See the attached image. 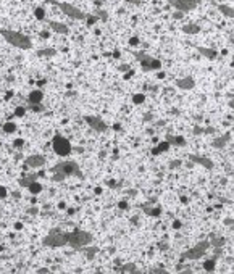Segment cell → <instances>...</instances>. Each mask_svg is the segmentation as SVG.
Returning <instances> with one entry per match:
<instances>
[{
    "mask_svg": "<svg viewBox=\"0 0 234 274\" xmlns=\"http://www.w3.org/2000/svg\"><path fill=\"white\" fill-rule=\"evenodd\" d=\"M161 63L158 62V60H150V63H149V68L150 70H160Z\"/></svg>",
    "mask_w": 234,
    "mask_h": 274,
    "instance_id": "obj_17",
    "label": "cell"
},
{
    "mask_svg": "<svg viewBox=\"0 0 234 274\" xmlns=\"http://www.w3.org/2000/svg\"><path fill=\"white\" fill-rule=\"evenodd\" d=\"M94 23H95V18H89V20H87V24L89 26H92Z\"/></svg>",
    "mask_w": 234,
    "mask_h": 274,
    "instance_id": "obj_29",
    "label": "cell"
},
{
    "mask_svg": "<svg viewBox=\"0 0 234 274\" xmlns=\"http://www.w3.org/2000/svg\"><path fill=\"white\" fill-rule=\"evenodd\" d=\"M203 268H205L207 271H212L215 268V260H207V261L203 263Z\"/></svg>",
    "mask_w": 234,
    "mask_h": 274,
    "instance_id": "obj_19",
    "label": "cell"
},
{
    "mask_svg": "<svg viewBox=\"0 0 234 274\" xmlns=\"http://www.w3.org/2000/svg\"><path fill=\"white\" fill-rule=\"evenodd\" d=\"M231 106H234V102H231Z\"/></svg>",
    "mask_w": 234,
    "mask_h": 274,
    "instance_id": "obj_36",
    "label": "cell"
},
{
    "mask_svg": "<svg viewBox=\"0 0 234 274\" xmlns=\"http://www.w3.org/2000/svg\"><path fill=\"white\" fill-rule=\"evenodd\" d=\"M28 189H29V192L33 193V195H36V193H39V192L42 190V185L39 184V182H33V184L29 185Z\"/></svg>",
    "mask_w": 234,
    "mask_h": 274,
    "instance_id": "obj_12",
    "label": "cell"
},
{
    "mask_svg": "<svg viewBox=\"0 0 234 274\" xmlns=\"http://www.w3.org/2000/svg\"><path fill=\"white\" fill-rule=\"evenodd\" d=\"M168 148H170V143H168V142H161L160 145H158V147H155V148H153V150H152V153H153V155H157V153H161V152L168 150Z\"/></svg>",
    "mask_w": 234,
    "mask_h": 274,
    "instance_id": "obj_11",
    "label": "cell"
},
{
    "mask_svg": "<svg viewBox=\"0 0 234 274\" xmlns=\"http://www.w3.org/2000/svg\"><path fill=\"white\" fill-rule=\"evenodd\" d=\"M129 44H131V45H137V44H139V39H137V37H131V39H129Z\"/></svg>",
    "mask_w": 234,
    "mask_h": 274,
    "instance_id": "obj_24",
    "label": "cell"
},
{
    "mask_svg": "<svg viewBox=\"0 0 234 274\" xmlns=\"http://www.w3.org/2000/svg\"><path fill=\"white\" fill-rule=\"evenodd\" d=\"M191 158H192V161H197V163L203 164L205 168H213V163H212L210 160H207V158H199V156H191Z\"/></svg>",
    "mask_w": 234,
    "mask_h": 274,
    "instance_id": "obj_10",
    "label": "cell"
},
{
    "mask_svg": "<svg viewBox=\"0 0 234 274\" xmlns=\"http://www.w3.org/2000/svg\"><path fill=\"white\" fill-rule=\"evenodd\" d=\"M37 177H39V174H31V176H26V177H23V179L20 181V184L23 185V187H29L33 182H36V181H37Z\"/></svg>",
    "mask_w": 234,
    "mask_h": 274,
    "instance_id": "obj_9",
    "label": "cell"
},
{
    "mask_svg": "<svg viewBox=\"0 0 234 274\" xmlns=\"http://www.w3.org/2000/svg\"><path fill=\"white\" fill-rule=\"evenodd\" d=\"M207 247H208V242H202V244H199L197 247H194V248H191L189 252H186L182 258H189V260H197V258H200L202 255L205 253Z\"/></svg>",
    "mask_w": 234,
    "mask_h": 274,
    "instance_id": "obj_5",
    "label": "cell"
},
{
    "mask_svg": "<svg viewBox=\"0 0 234 274\" xmlns=\"http://www.w3.org/2000/svg\"><path fill=\"white\" fill-rule=\"evenodd\" d=\"M34 16H36L37 20H44L45 18V10L42 8V7H37V8L34 10Z\"/></svg>",
    "mask_w": 234,
    "mask_h": 274,
    "instance_id": "obj_14",
    "label": "cell"
},
{
    "mask_svg": "<svg viewBox=\"0 0 234 274\" xmlns=\"http://www.w3.org/2000/svg\"><path fill=\"white\" fill-rule=\"evenodd\" d=\"M95 252H97V248H95V247L89 248V250H87V258H92V256L95 255Z\"/></svg>",
    "mask_w": 234,
    "mask_h": 274,
    "instance_id": "obj_23",
    "label": "cell"
},
{
    "mask_svg": "<svg viewBox=\"0 0 234 274\" xmlns=\"http://www.w3.org/2000/svg\"><path fill=\"white\" fill-rule=\"evenodd\" d=\"M52 147H54L55 153L60 156H68L71 153V143L63 135H55L52 140Z\"/></svg>",
    "mask_w": 234,
    "mask_h": 274,
    "instance_id": "obj_3",
    "label": "cell"
},
{
    "mask_svg": "<svg viewBox=\"0 0 234 274\" xmlns=\"http://www.w3.org/2000/svg\"><path fill=\"white\" fill-rule=\"evenodd\" d=\"M173 226H174V227H176V229H178V227H181V223H178V221H176V223H174V224H173Z\"/></svg>",
    "mask_w": 234,
    "mask_h": 274,
    "instance_id": "obj_34",
    "label": "cell"
},
{
    "mask_svg": "<svg viewBox=\"0 0 234 274\" xmlns=\"http://www.w3.org/2000/svg\"><path fill=\"white\" fill-rule=\"evenodd\" d=\"M44 245L47 247H52V248H58V247H63L68 244V240H66V234H63L60 229H52L50 231V234L47 235V237H44Z\"/></svg>",
    "mask_w": 234,
    "mask_h": 274,
    "instance_id": "obj_2",
    "label": "cell"
},
{
    "mask_svg": "<svg viewBox=\"0 0 234 274\" xmlns=\"http://www.w3.org/2000/svg\"><path fill=\"white\" fill-rule=\"evenodd\" d=\"M65 174H62V173H55V176H54V181H55V182H60V181H63V179H65Z\"/></svg>",
    "mask_w": 234,
    "mask_h": 274,
    "instance_id": "obj_21",
    "label": "cell"
},
{
    "mask_svg": "<svg viewBox=\"0 0 234 274\" xmlns=\"http://www.w3.org/2000/svg\"><path fill=\"white\" fill-rule=\"evenodd\" d=\"M15 145H16V147H21V145H23V140H21V139L15 140Z\"/></svg>",
    "mask_w": 234,
    "mask_h": 274,
    "instance_id": "obj_31",
    "label": "cell"
},
{
    "mask_svg": "<svg viewBox=\"0 0 234 274\" xmlns=\"http://www.w3.org/2000/svg\"><path fill=\"white\" fill-rule=\"evenodd\" d=\"M155 273L157 274H170V273H166V271H163V269H157Z\"/></svg>",
    "mask_w": 234,
    "mask_h": 274,
    "instance_id": "obj_32",
    "label": "cell"
},
{
    "mask_svg": "<svg viewBox=\"0 0 234 274\" xmlns=\"http://www.w3.org/2000/svg\"><path fill=\"white\" fill-rule=\"evenodd\" d=\"M123 269H124V271H134V265H126Z\"/></svg>",
    "mask_w": 234,
    "mask_h": 274,
    "instance_id": "obj_27",
    "label": "cell"
},
{
    "mask_svg": "<svg viewBox=\"0 0 234 274\" xmlns=\"http://www.w3.org/2000/svg\"><path fill=\"white\" fill-rule=\"evenodd\" d=\"M15 113H16V116H23V115H24V108H21V106H20V108H16Z\"/></svg>",
    "mask_w": 234,
    "mask_h": 274,
    "instance_id": "obj_25",
    "label": "cell"
},
{
    "mask_svg": "<svg viewBox=\"0 0 234 274\" xmlns=\"http://www.w3.org/2000/svg\"><path fill=\"white\" fill-rule=\"evenodd\" d=\"M147 213H149V214H152V216H157V214H160V213H161V210H160V208H155V210H147Z\"/></svg>",
    "mask_w": 234,
    "mask_h": 274,
    "instance_id": "obj_22",
    "label": "cell"
},
{
    "mask_svg": "<svg viewBox=\"0 0 234 274\" xmlns=\"http://www.w3.org/2000/svg\"><path fill=\"white\" fill-rule=\"evenodd\" d=\"M44 163L45 158L42 155H31L26 158V164L31 166V168H41V166H44Z\"/></svg>",
    "mask_w": 234,
    "mask_h": 274,
    "instance_id": "obj_7",
    "label": "cell"
},
{
    "mask_svg": "<svg viewBox=\"0 0 234 274\" xmlns=\"http://www.w3.org/2000/svg\"><path fill=\"white\" fill-rule=\"evenodd\" d=\"M228 139H229L228 135H225V137H221V139H216V140L213 142V145H215V147H223V145H225V142H226Z\"/></svg>",
    "mask_w": 234,
    "mask_h": 274,
    "instance_id": "obj_18",
    "label": "cell"
},
{
    "mask_svg": "<svg viewBox=\"0 0 234 274\" xmlns=\"http://www.w3.org/2000/svg\"><path fill=\"white\" fill-rule=\"evenodd\" d=\"M178 164H179V161H173V163H171V168H174V166H178Z\"/></svg>",
    "mask_w": 234,
    "mask_h": 274,
    "instance_id": "obj_33",
    "label": "cell"
},
{
    "mask_svg": "<svg viewBox=\"0 0 234 274\" xmlns=\"http://www.w3.org/2000/svg\"><path fill=\"white\" fill-rule=\"evenodd\" d=\"M168 143H174V145H186L184 137H168Z\"/></svg>",
    "mask_w": 234,
    "mask_h": 274,
    "instance_id": "obj_13",
    "label": "cell"
},
{
    "mask_svg": "<svg viewBox=\"0 0 234 274\" xmlns=\"http://www.w3.org/2000/svg\"><path fill=\"white\" fill-rule=\"evenodd\" d=\"M0 197H7V189L0 185Z\"/></svg>",
    "mask_w": 234,
    "mask_h": 274,
    "instance_id": "obj_26",
    "label": "cell"
},
{
    "mask_svg": "<svg viewBox=\"0 0 234 274\" xmlns=\"http://www.w3.org/2000/svg\"><path fill=\"white\" fill-rule=\"evenodd\" d=\"M3 131L5 132H13V131H16V124H13V123H7V124H3Z\"/></svg>",
    "mask_w": 234,
    "mask_h": 274,
    "instance_id": "obj_15",
    "label": "cell"
},
{
    "mask_svg": "<svg viewBox=\"0 0 234 274\" xmlns=\"http://www.w3.org/2000/svg\"><path fill=\"white\" fill-rule=\"evenodd\" d=\"M129 274H142V273H139V271H134V273H129Z\"/></svg>",
    "mask_w": 234,
    "mask_h": 274,
    "instance_id": "obj_35",
    "label": "cell"
},
{
    "mask_svg": "<svg viewBox=\"0 0 234 274\" xmlns=\"http://www.w3.org/2000/svg\"><path fill=\"white\" fill-rule=\"evenodd\" d=\"M126 206H128L126 202H121V203H119V208H121V210H126Z\"/></svg>",
    "mask_w": 234,
    "mask_h": 274,
    "instance_id": "obj_30",
    "label": "cell"
},
{
    "mask_svg": "<svg viewBox=\"0 0 234 274\" xmlns=\"http://www.w3.org/2000/svg\"><path fill=\"white\" fill-rule=\"evenodd\" d=\"M55 173H62L65 176H81V171H79L78 164L74 161H63V163H58L54 168Z\"/></svg>",
    "mask_w": 234,
    "mask_h": 274,
    "instance_id": "obj_4",
    "label": "cell"
},
{
    "mask_svg": "<svg viewBox=\"0 0 234 274\" xmlns=\"http://www.w3.org/2000/svg\"><path fill=\"white\" fill-rule=\"evenodd\" d=\"M86 121H87V124H89L94 131H97V132H103V131H107V124L103 123L100 118H97V116H87L86 118Z\"/></svg>",
    "mask_w": 234,
    "mask_h": 274,
    "instance_id": "obj_6",
    "label": "cell"
},
{
    "mask_svg": "<svg viewBox=\"0 0 234 274\" xmlns=\"http://www.w3.org/2000/svg\"><path fill=\"white\" fill-rule=\"evenodd\" d=\"M66 240H68V245H71L73 248H82L92 242V234H89L87 231L74 229L73 232L66 234Z\"/></svg>",
    "mask_w": 234,
    "mask_h": 274,
    "instance_id": "obj_1",
    "label": "cell"
},
{
    "mask_svg": "<svg viewBox=\"0 0 234 274\" xmlns=\"http://www.w3.org/2000/svg\"><path fill=\"white\" fill-rule=\"evenodd\" d=\"M28 211L31 213V214H37V208H36V206H33V208H29Z\"/></svg>",
    "mask_w": 234,
    "mask_h": 274,
    "instance_id": "obj_28",
    "label": "cell"
},
{
    "mask_svg": "<svg viewBox=\"0 0 234 274\" xmlns=\"http://www.w3.org/2000/svg\"><path fill=\"white\" fill-rule=\"evenodd\" d=\"M178 86L189 89V87H192V81H189V79H186V81H179V82H178Z\"/></svg>",
    "mask_w": 234,
    "mask_h": 274,
    "instance_id": "obj_20",
    "label": "cell"
},
{
    "mask_svg": "<svg viewBox=\"0 0 234 274\" xmlns=\"http://www.w3.org/2000/svg\"><path fill=\"white\" fill-rule=\"evenodd\" d=\"M144 100H145V95H144V94H136L134 97H132V102L137 103V105H139V103H142Z\"/></svg>",
    "mask_w": 234,
    "mask_h": 274,
    "instance_id": "obj_16",
    "label": "cell"
},
{
    "mask_svg": "<svg viewBox=\"0 0 234 274\" xmlns=\"http://www.w3.org/2000/svg\"><path fill=\"white\" fill-rule=\"evenodd\" d=\"M42 97H44V94H42V90H33V92H29V103H33V105H37V103L42 102Z\"/></svg>",
    "mask_w": 234,
    "mask_h": 274,
    "instance_id": "obj_8",
    "label": "cell"
}]
</instances>
